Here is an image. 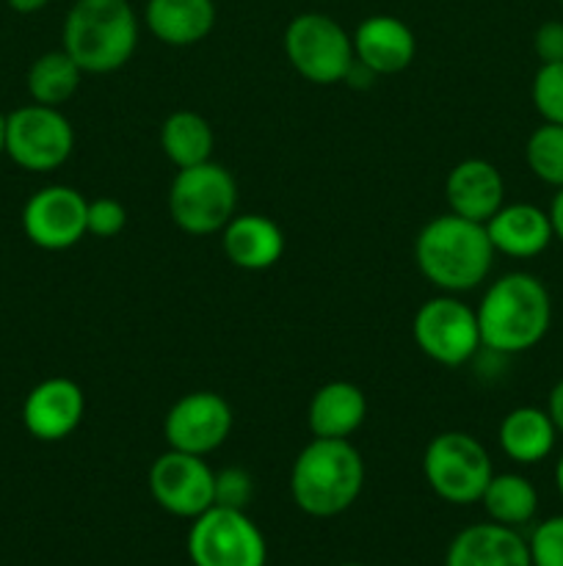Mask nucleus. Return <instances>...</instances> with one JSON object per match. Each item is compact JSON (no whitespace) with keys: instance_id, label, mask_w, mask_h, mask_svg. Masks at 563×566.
<instances>
[{"instance_id":"23","label":"nucleus","mask_w":563,"mask_h":566,"mask_svg":"<svg viewBox=\"0 0 563 566\" xmlns=\"http://www.w3.org/2000/svg\"><path fill=\"white\" fill-rule=\"evenodd\" d=\"M215 133L196 111H174L160 127V149L177 169L213 160Z\"/></svg>"},{"instance_id":"35","label":"nucleus","mask_w":563,"mask_h":566,"mask_svg":"<svg viewBox=\"0 0 563 566\" xmlns=\"http://www.w3.org/2000/svg\"><path fill=\"white\" fill-rule=\"evenodd\" d=\"M555 484H557V492H561V497H563V453H561V459H557V468H555Z\"/></svg>"},{"instance_id":"24","label":"nucleus","mask_w":563,"mask_h":566,"mask_svg":"<svg viewBox=\"0 0 563 566\" xmlns=\"http://www.w3.org/2000/svg\"><path fill=\"white\" fill-rule=\"evenodd\" d=\"M480 503H484L491 523L519 528V525H528L539 512V492L524 475L500 473L491 475Z\"/></svg>"},{"instance_id":"1","label":"nucleus","mask_w":563,"mask_h":566,"mask_svg":"<svg viewBox=\"0 0 563 566\" xmlns=\"http://www.w3.org/2000/svg\"><path fill=\"white\" fill-rule=\"evenodd\" d=\"M480 346L500 357L530 352L552 324V298L544 282L524 271L500 276L480 298Z\"/></svg>"},{"instance_id":"31","label":"nucleus","mask_w":563,"mask_h":566,"mask_svg":"<svg viewBox=\"0 0 563 566\" xmlns=\"http://www.w3.org/2000/svg\"><path fill=\"white\" fill-rule=\"evenodd\" d=\"M533 50L541 64H557V61H563V20L541 22L533 36Z\"/></svg>"},{"instance_id":"27","label":"nucleus","mask_w":563,"mask_h":566,"mask_svg":"<svg viewBox=\"0 0 563 566\" xmlns=\"http://www.w3.org/2000/svg\"><path fill=\"white\" fill-rule=\"evenodd\" d=\"M533 105L541 119L552 125H563V61L557 64H541L533 77Z\"/></svg>"},{"instance_id":"5","label":"nucleus","mask_w":563,"mask_h":566,"mask_svg":"<svg viewBox=\"0 0 563 566\" xmlns=\"http://www.w3.org/2000/svg\"><path fill=\"white\" fill-rule=\"evenodd\" d=\"M171 221L188 235H215L237 213V182L226 166L208 164L177 169L169 186Z\"/></svg>"},{"instance_id":"18","label":"nucleus","mask_w":563,"mask_h":566,"mask_svg":"<svg viewBox=\"0 0 563 566\" xmlns=\"http://www.w3.org/2000/svg\"><path fill=\"white\" fill-rule=\"evenodd\" d=\"M226 260L243 271H265L285 254V232L274 219L259 213H235L221 230Z\"/></svg>"},{"instance_id":"2","label":"nucleus","mask_w":563,"mask_h":566,"mask_svg":"<svg viewBox=\"0 0 563 566\" xmlns=\"http://www.w3.org/2000/svg\"><path fill=\"white\" fill-rule=\"evenodd\" d=\"M495 254L486 224L456 213L431 219L414 241L419 274L445 293L475 291L489 276Z\"/></svg>"},{"instance_id":"12","label":"nucleus","mask_w":563,"mask_h":566,"mask_svg":"<svg viewBox=\"0 0 563 566\" xmlns=\"http://www.w3.org/2000/svg\"><path fill=\"white\" fill-rule=\"evenodd\" d=\"M232 423L235 415L226 398L219 392L196 390L171 403L163 420V437L174 451L208 457L230 440Z\"/></svg>"},{"instance_id":"34","label":"nucleus","mask_w":563,"mask_h":566,"mask_svg":"<svg viewBox=\"0 0 563 566\" xmlns=\"http://www.w3.org/2000/svg\"><path fill=\"white\" fill-rule=\"evenodd\" d=\"M6 3H9V9L17 11V14H36V11H42L50 0H6Z\"/></svg>"},{"instance_id":"25","label":"nucleus","mask_w":563,"mask_h":566,"mask_svg":"<svg viewBox=\"0 0 563 566\" xmlns=\"http://www.w3.org/2000/svg\"><path fill=\"white\" fill-rule=\"evenodd\" d=\"M81 77L83 70L64 48L50 50V53L39 55L28 70V94H31L33 103L59 108L66 99L75 97Z\"/></svg>"},{"instance_id":"28","label":"nucleus","mask_w":563,"mask_h":566,"mask_svg":"<svg viewBox=\"0 0 563 566\" xmlns=\"http://www.w3.org/2000/svg\"><path fill=\"white\" fill-rule=\"evenodd\" d=\"M528 547L533 566H563V514L535 525Z\"/></svg>"},{"instance_id":"30","label":"nucleus","mask_w":563,"mask_h":566,"mask_svg":"<svg viewBox=\"0 0 563 566\" xmlns=\"http://www.w3.org/2000/svg\"><path fill=\"white\" fill-rule=\"evenodd\" d=\"M88 235L116 238L127 227V208L114 197H99L88 202Z\"/></svg>"},{"instance_id":"26","label":"nucleus","mask_w":563,"mask_h":566,"mask_svg":"<svg viewBox=\"0 0 563 566\" xmlns=\"http://www.w3.org/2000/svg\"><path fill=\"white\" fill-rule=\"evenodd\" d=\"M524 160L541 182L563 188V125L544 122L535 127L524 144Z\"/></svg>"},{"instance_id":"29","label":"nucleus","mask_w":563,"mask_h":566,"mask_svg":"<svg viewBox=\"0 0 563 566\" xmlns=\"http://www.w3.org/2000/svg\"><path fill=\"white\" fill-rule=\"evenodd\" d=\"M252 495H254V481L243 468H224L215 473V503L213 506L246 512V506L252 503Z\"/></svg>"},{"instance_id":"6","label":"nucleus","mask_w":563,"mask_h":566,"mask_svg":"<svg viewBox=\"0 0 563 566\" xmlns=\"http://www.w3.org/2000/svg\"><path fill=\"white\" fill-rule=\"evenodd\" d=\"M423 473L442 501L469 506V503H480L495 468H491L489 451L472 434L442 431L425 448Z\"/></svg>"},{"instance_id":"17","label":"nucleus","mask_w":563,"mask_h":566,"mask_svg":"<svg viewBox=\"0 0 563 566\" xmlns=\"http://www.w3.org/2000/svg\"><path fill=\"white\" fill-rule=\"evenodd\" d=\"M445 566H533L530 547L517 528L478 523L464 528L447 547Z\"/></svg>"},{"instance_id":"33","label":"nucleus","mask_w":563,"mask_h":566,"mask_svg":"<svg viewBox=\"0 0 563 566\" xmlns=\"http://www.w3.org/2000/svg\"><path fill=\"white\" fill-rule=\"evenodd\" d=\"M546 213H550L552 232H555L557 241L563 243V188H557L555 199H552V205H550V210H546Z\"/></svg>"},{"instance_id":"11","label":"nucleus","mask_w":563,"mask_h":566,"mask_svg":"<svg viewBox=\"0 0 563 566\" xmlns=\"http://www.w3.org/2000/svg\"><path fill=\"white\" fill-rule=\"evenodd\" d=\"M149 492L163 512L196 520L215 503V473L204 457L169 448L149 468Z\"/></svg>"},{"instance_id":"21","label":"nucleus","mask_w":563,"mask_h":566,"mask_svg":"<svg viewBox=\"0 0 563 566\" xmlns=\"http://www.w3.org/2000/svg\"><path fill=\"white\" fill-rule=\"evenodd\" d=\"M368 418V398L351 381H329L318 387L309 401L307 423L312 437L348 440Z\"/></svg>"},{"instance_id":"22","label":"nucleus","mask_w":563,"mask_h":566,"mask_svg":"<svg viewBox=\"0 0 563 566\" xmlns=\"http://www.w3.org/2000/svg\"><path fill=\"white\" fill-rule=\"evenodd\" d=\"M500 448L511 462L539 464L552 453L557 440V429L546 409L517 407L502 418Z\"/></svg>"},{"instance_id":"8","label":"nucleus","mask_w":563,"mask_h":566,"mask_svg":"<svg viewBox=\"0 0 563 566\" xmlns=\"http://www.w3.org/2000/svg\"><path fill=\"white\" fill-rule=\"evenodd\" d=\"M188 556L193 566H265V536L246 512L210 506L199 514L188 534Z\"/></svg>"},{"instance_id":"13","label":"nucleus","mask_w":563,"mask_h":566,"mask_svg":"<svg viewBox=\"0 0 563 566\" xmlns=\"http://www.w3.org/2000/svg\"><path fill=\"white\" fill-rule=\"evenodd\" d=\"M88 199L77 188L44 186L22 208L28 241L47 252H64L88 235Z\"/></svg>"},{"instance_id":"36","label":"nucleus","mask_w":563,"mask_h":566,"mask_svg":"<svg viewBox=\"0 0 563 566\" xmlns=\"http://www.w3.org/2000/svg\"><path fill=\"white\" fill-rule=\"evenodd\" d=\"M6 153V116L0 114V155Z\"/></svg>"},{"instance_id":"32","label":"nucleus","mask_w":563,"mask_h":566,"mask_svg":"<svg viewBox=\"0 0 563 566\" xmlns=\"http://www.w3.org/2000/svg\"><path fill=\"white\" fill-rule=\"evenodd\" d=\"M546 415L555 423L557 434H563V379L557 381L555 387L550 390V401H546Z\"/></svg>"},{"instance_id":"9","label":"nucleus","mask_w":563,"mask_h":566,"mask_svg":"<svg viewBox=\"0 0 563 566\" xmlns=\"http://www.w3.org/2000/svg\"><path fill=\"white\" fill-rule=\"evenodd\" d=\"M75 149L72 122L53 105H22L6 116V155L25 171H53Z\"/></svg>"},{"instance_id":"4","label":"nucleus","mask_w":563,"mask_h":566,"mask_svg":"<svg viewBox=\"0 0 563 566\" xmlns=\"http://www.w3.org/2000/svg\"><path fill=\"white\" fill-rule=\"evenodd\" d=\"M61 36L83 72L108 75L136 53L138 17L127 0H75Z\"/></svg>"},{"instance_id":"10","label":"nucleus","mask_w":563,"mask_h":566,"mask_svg":"<svg viewBox=\"0 0 563 566\" xmlns=\"http://www.w3.org/2000/svg\"><path fill=\"white\" fill-rule=\"evenodd\" d=\"M412 335L419 352L445 368H458L480 352L478 313L456 293L434 296L414 313Z\"/></svg>"},{"instance_id":"16","label":"nucleus","mask_w":563,"mask_h":566,"mask_svg":"<svg viewBox=\"0 0 563 566\" xmlns=\"http://www.w3.org/2000/svg\"><path fill=\"white\" fill-rule=\"evenodd\" d=\"M445 197L450 213L486 224L506 205V180L489 160L467 158L447 175Z\"/></svg>"},{"instance_id":"3","label":"nucleus","mask_w":563,"mask_h":566,"mask_svg":"<svg viewBox=\"0 0 563 566\" xmlns=\"http://www.w3.org/2000/svg\"><path fill=\"white\" fill-rule=\"evenodd\" d=\"M362 453L348 440L315 437L293 462L290 492L296 506L309 517H337L348 512L362 495Z\"/></svg>"},{"instance_id":"14","label":"nucleus","mask_w":563,"mask_h":566,"mask_svg":"<svg viewBox=\"0 0 563 566\" xmlns=\"http://www.w3.org/2000/svg\"><path fill=\"white\" fill-rule=\"evenodd\" d=\"M86 415V396L77 381L53 376L28 392L22 403V426L39 442H61L75 434Z\"/></svg>"},{"instance_id":"20","label":"nucleus","mask_w":563,"mask_h":566,"mask_svg":"<svg viewBox=\"0 0 563 566\" xmlns=\"http://www.w3.org/2000/svg\"><path fill=\"white\" fill-rule=\"evenodd\" d=\"M149 33L169 48H191L215 28L213 0H147L144 9Z\"/></svg>"},{"instance_id":"7","label":"nucleus","mask_w":563,"mask_h":566,"mask_svg":"<svg viewBox=\"0 0 563 566\" xmlns=\"http://www.w3.org/2000/svg\"><path fill=\"white\" fill-rule=\"evenodd\" d=\"M285 53L293 70L315 86L346 81L353 66V42L346 28L329 14L304 11L285 28Z\"/></svg>"},{"instance_id":"37","label":"nucleus","mask_w":563,"mask_h":566,"mask_svg":"<svg viewBox=\"0 0 563 566\" xmlns=\"http://www.w3.org/2000/svg\"><path fill=\"white\" fill-rule=\"evenodd\" d=\"M342 566H364V564H342Z\"/></svg>"},{"instance_id":"19","label":"nucleus","mask_w":563,"mask_h":566,"mask_svg":"<svg viewBox=\"0 0 563 566\" xmlns=\"http://www.w3.org/2000/svg\"><path fill=\"white\" fill-rule=\"evenodd\" d=\"M486 232L495 247V252L508 254V258L528 260L544 252L552 243L555 232H552L550 213L535 205L517 202L502 205L489 221H486Z\"/></svg>"},{"instance_id":"15","label":"nucleus","mask_w":563,"mask_h":566,"mask_svg":"<svg viewBox=\"0 0 563 566\" xmlns=\"http://www.w3.org/2000/svg\"><path fill=\"white\" fill-rule=\"evenodd\" d=\"M351 42L353 59L373 75H397L408 70L417 55L414 31L392 14H373L359 22Z\"/></svg>"}]
</instances>
